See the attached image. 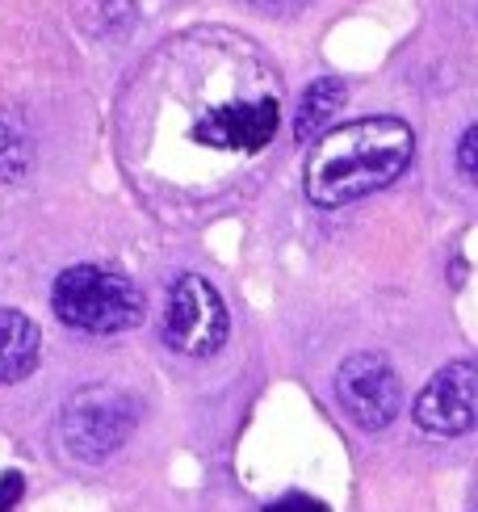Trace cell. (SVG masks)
<instances>
[{
  "label": "cell",
  "instance_id": "obj_2",
  "mask_svg": "<svg viewBox=\"0 0 478 512\" xmlns=\"http://www.w3.org/2000/svg\"><path fill=\"white\" fill-rule=\"evenodd\" d=\"M51 311L76 332L114 336L143 324V290L126 273L101 265H72L55 277Z\"/></svg>",
  "mask_w": 478,
  "mask_h": 512
},
{
  "label": "cell",
  "instance_id": "obj_5",
  "mask_svg": "<svg viewBox=\"0 0 478 512\" xmlns=\"http://www.w3.org/2000/svg\"><path fill=\"white\" fill-rule=\"evenodd\" d=\"M336 403L361 433H382L403 412V382L382 353H353L336 366Z\"/></svg>",
  "mask_w": 478,
  "mask_h": 512
},
{
  "label": "cell",
  "instance_id": "obj_8",
  "mask_svg": "<svg viewBox=\"0 0 478 512\" xmlns=\"http://www.w3.org/2000/svg\"><path fill=\"white\" fill-rule=\"evenodd\" d=\"M42 357V332L17 307H0V387L21 382Z\"/></svg>",
  "mask_w": 478,
  "mask_h": 512
},
{
  "label": "cell",
  "instance_id": "obj_4",
  "mask_svg": "<svg viewBox=\"0 0 478 512\" xmlns=\"http://www.w3.org/2000/svg\"><path fill=\"white\" fill-rule=\"evenodd\" d=\"M227 332H231V315H227L223 294L202 273L172 277L168 298H164L168 349H177L185 357H210L227 345Z\"/></svg>",
  "mask_w": 478,
  "mask_h": 512
},
{
  "label": "cell",
  "instance_id": "obj_10",
  "mask_svg": "<svg viewBox=\"0 0 478 512\" xmlns=\"http://www.w3.org/2000/svg\"><path fill=\"white\" fill-rule=\"evenodd\" d=\"M30 160H34V143L30 135L21 131L13 118L0 114V189L17 185L21 177L30 173Z\"/></svg>",
  "mask_w": 478,
  "mask_h": 512
},
{
  "label": "cell",
  "instance_id": "obj_6",
  "mask_svg": "<svg viewBox=\"0 0 478 512\" xmlns=\"http://www.w3.org/2000/svg\"><path fill=\"white\" fill-rule=\"evenodd\" d=\"M411 420L428 437H462L478 424V370L474 361H449L424 382L411 403Z\"/></svg>",
  "mask_w": 478,
  "mask_h": 512
},
{
  "label": "cell",
  "instance_id": "obj_7",
  "mask_svg": "<svg viewBox=\"0 0 478 512\" xmlns=\"http://www.w3.org/2000/svg\"><path fill=\"white\" fill-rule=\"evenodd\" d=\"M277 135V101L260 97L252 105H214L193 122V143L219 152H260Z\"/></svg>",
  "mask_w": 478,
  "mask_h": 512
},
{
  "label": "cell",
  "instance_id": "obj_13",
  "mask_svg": "<svg viewBox=\"0 0 478 512\" xmlns=\"http://www.w3.org/2000/svg\"><path fill=\"white\" fill-rule=\"evenodd\" d=\"M21 492H26V479H21L17 471L0 475V512H9V508L21 500Z\"/></svg>",
  "mask_w": 478,
  "mask_h": 512
},
{
  "label": "cell",
  "instance_id": "obj_11",
  "mask_svg": "<svg viewBox=\"0 0 478 512\" xmlns=\"http://www.w3.org/2000/svg\"><path fill=\"white\" fill-rule=\"evenodd\" d=\"M458 173L466 185L478 181V126H466L462 139H458Z\"/></svg>",
  "mask_w": 478,
  "mask_h": 512
},
{
  "label": "cell",
  "instance_id": "obj_3",
  "mask_svg": "<svg viewBox=\"0 0 478 512\" xmlns=\"http://www.w3.org/2000/svg\"><path fill=\"white\" fill-rule=\"evenodd\" d=\"M139 416H143L139 399L122 387H110V382L80 387L59 412V441L68 458L84 466H101L135 437Z\"/></svg>",
  "mask_w": 478,
  "mask_h": 512
},
{
  "label": "cell",
  "instance_id": "obj_9",
  "mask_svg": "<svg viewBox=\"0 0 478 512\" xmlns=\"http://www.w3.org/2000/svg\"><path fill=\"white\" fill-rule=\"evenodd\" d=\"M344 101H349V84H344L340 76H319V80H311V89L302 93L298 114H294V139L311 147V143L332 126V118L344 110Z\"/></svg>",
  "mask_w": 478,
  "mask_h": 512
},
{
  "label": "cell",
  "instance_id": "obj_12",
  "mask_svg": "<svg viewBox=\"0 0 478 512\" xmlns=\"http://www.w3.org/2000/svg\"><path fill=\"white\" fill-rule=\"evenodd\" d=\"M265 512H328V504L315 500V496H302V492H294V496H281V500H273Z\"/></svg>",
  "mask_w": 478,
  "mask_h": 512
},
{
  "label": "cell",
  "instance_id": "obj_1",
  "mask_svg": "<svg viewBox=\"0 0 478 512\" xmlns=\"http://www.w3.org/2000/svg\"><path fill=\"white\" fill-rule=\"evenodd\" d=\"M416 156V131L403 118H357L323 131L307 164H302V194L319 210H340L399 181Z\"/></svg>",
  "mask_w": 478,
  "mask_h": 512
}]
</instances>
